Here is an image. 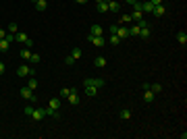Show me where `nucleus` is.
<instances>
[{"instance_id": "f257e3e1", "label": "nucleus", "mask_w": 187, "mask_h": 139, "mask_svg": "<svg viewBox=\"0 0 187 139\" xmlns=\"http://www.w3.org/2000/svg\"><path fill=\"white\" fill-rule=\"evenodd\" d=\"M17 77H23V79L35 77V67H31V64H19L17 67Z\"/></svg>"}, {"instance_id": "f03ea898", "label": "nucleus", "mask_w": 187, "mask_h": 139, "mask_svg": "<svg viewBox=\"0 0 187 139\" xmlns=\"http://www.w3.org/2000/svg\"><path fill=\"white\" fill-rule=\"evenodd\" d=\"M15 40H17V42H21L25 48H33V40H31L27 33H19V31H17V33H15Z\"/></svg>"}, {"instance_id": "7ed1b4c3", "label": "nucleus", "mask_w": 187, "mask_h": 139, "mask_svg": "<svg viewBox=\"0 0 187 139\" xmlns=\"http://www.w3.org/2000/svg\"><path fill=\"white\" fill-rule=\"evenodd\" d=\"M104 83H106V81H104V79H98V77L83 79V85H91V87H98V89H100V87H104Z\"/></svg>"}, {"instance_id": "20e7f679", "label": "nucleus", "mask_w": 187, "mask_h": 139, "mask_svg": "<svg viewBox=\"0 0 187 139\" xmlns=\"http://www.w3.org/2000/svg\"><path fill=\"white\" fill-rule=\"evenodd\" d=\"M21 98H25V100H31V102H38V98H35V91L33 89H29L27 85H25V87H21Z\"/></svg>"}, {"instance_id": "39448f33", "label": "nucleus", "mask_w": 187, "mask_h": 139, "mask_svg": "<svg viewBox=\"0 0 187 139\" xmlns=\"http://www.w3.org/2000/svg\"><path fill=\"white\" fill-rule=\"evenodd\" d=\"M87 40H90V42L94 44L96 48H102L104 44H106V40H104L102 35H90V33H87Z\"/></svg>"}, {"instance_id": "423d86ee", "label": "nucleus", "mask_w": 187, "mask_h": 139, "mask_svg": "<svg viewBox=\"0 0 187 139\" xmlns=\"http://www.w3.org/2000/svg\"><path fill=\"white\" fill-rule=\"evenodd\" d=\"M44 114H46V116H52V118H58L60 116V110H58V108H52V106H46V108H44Z\"/></svg>"}, {"instance_id": "0eeeda50", "label": "nucleus", "mask_w": 187, "mask_h": 139, "mask_svg": "<svg viewBox=\"0 0 187 139\" xmlns=\"http://www.w3.org/2000/svg\"><path fill=\"white\" fill-rule=\"evenodd\" d=\"M152 11H154V4L148 0V2H141V13L145 15V17H150L152 15Z\"/></svg>"}, {"instance_id": "6e6552de", "label": "nucleus", "mask_w": 187, "mask_h": 139, "mask_svg": "<svg viewBox=\"0 0 187 139\" xmlns=\"http://www.w3.org/2000/svg\"><path fill=\"white\" fill-rule=\"evenodd\" d=\"M31 2H33V7H35V11H46V8H48V2H46V0H31Z\"/></svg>"}, {"instance_id": "1a4fd4ad", "label": "nucleus", "mask_w": 187, "mask_h": 139, "mask_svg": "<svg viewBox=\"0 0 187 139\" xmlns=\"http://www.w3.org/2000/svg\"><path fill=\"white\" fill-rule=\"evenodd\" d=\"M83 91H85V96H90V98L98 96V87H91V85H83Z\"/></svg>"}, {"instance_id": "9d476101", "label": "nucleus", "mask_w": 187, "mask_h": 139, "mask_svg": "<svg viewBox=\"0 0 187 139\" xmlns=\"http://www.w3.org/2000/svg\"><path fill=\"white\" fill-rule=\"evenodd\" d=\"M102 25H100V23H94V25H91L90 27V35H102Z\"/></svg>"}, {"instance_id": "9b49d317", "label": "nucleus", "mask_w": 187, "mask_h": 139, "mask_svg": "<svg viewBox=\"0 0 187 139\" xmlns=\"http://www.w3.org/2000/svg\"><path fill=\"white\" fill-rule=\"evenodd\" d=\"M44 116H46V114H44V108H33V112H31V118H33V120H42Z\"/></svg>"}, {"instance_id": "f8f14e48", "label": "nucleus", "mask_w": 187, "mask_h": 139, "mask_svg": "<svg viewBox=\"0 0 187 139\" xmlns=\"http://www.w3.org/2000/svg\"><path fill=\"white\" fill-rule=\"evenodd\" d=\"M108 4V13H118L121 11V4H118L117 0H110V2H106Z\"/></svg>"}, {"instance_id": "ddd939ff", "label": "nucleus", "mask_w": 187, "mask_h": 139, "mask_svg": "<svg viewBox=\"0 0 187 139\" xmlns=\"http://www.w3.org/2000/svg\"><path fill=\"white\" fill-rule=\"evenodd\" d=\"M67 102H69V104H73V106H77L79 102H81V100H79V93H77V89L73 91V93H71L69 98H67Z\"/></svg>"}, {"instance_id": "4468645a", "label": "nucleus", "mask_w": 187, "mask_h": 139, "mask_svg": "<svg viewBox=\"0 0 187 139\" xmlns=\"http://www.w3.org/2000/svg\"><path fill=\"white\" fill-rule=\"evenodd\" d=\"M154 98H156V93H154L152 89H144V100L150 104V102H154Z\"/></svg>"}, {"instance_id": "2eb2a0df", "label": "nucleus", "mask_w": 187, "mask_h": 139, "mask_svg": "<svg viewBox=\"0 0 187 139\" xmlns=\"http://www.w3.org/2000/svg\"><path fill=\"white\" fill-rule=\"evenodd\" d=\"M164 13H166L164 4H158V7H154V11H152V15H154V17H162Z\"/></svg>"}, {"instance_id": "dca6fc26", "label": "nucleus", "mask_w": 187, "mask_h": 139, "mask_svg": "<svg viewBox=\"0 0 187 139\" xmlns=\"http://www.w3.org/2000/svg\"><path fill=\"white\" fill-rule=\"evenodd\" d=\"M139 29H141V27H139L137 23H131V27H129V37H131V35H133V37H137V35H139Z\"/></svg>"}, {"instance_id": "f3484780", "label": "nucleus", "mask_w": 187, "mask_h": 139, "mask_svg": "<svg viewBox=\"0 0 187 139\" xmlns=\"http://www.w3.org/2000/svg\"><path fill=\"white\" fill-rule=\"evenodd\" d=\"M8 48H11V42H8L7 37H2L0 40V52H8Z\"/></svg>"}, {"instance_id": "a211bd4d", "label": "nucleus", "mask_w": 187, "mask_h": 139, "mask_svg": "<svg viewBox=\"0 0 187 139\" xmlns=\"http://www.w3.org/2000/svg\"><path fill=\"white\" fill-rule=\"evenodd\" d=\"M177 42H179L181 46H185L187 44V33L185 31H179V33H177Z\"/></svg>"}, {"instance_id": "6ab92c4d", "label": "nucleus", "mask_w": 187, "mask_h": 139, "mask_svg": "<svg viewBox=\"0 0 187 139\" xmlns=\"http://www.w3.org/2000/svg\"><path fill=\"white\" fill-rule=\"evenodd\" d=\"M94 64H96L98 69H102V67H106V58H104V56H96V60H94Z\"/></svg>"}, {"instance_id": "aec40b11", "label": "nucleus", "mask_w": 187, "mask_h": 139, "mask_svg": "<svg viewBox=\"0 0 187 139\" xmlns=\"http://www.w3.org/2000/svg\"><path fill=\"white\" fill-rule=\"evenodd\" d=\"M144 17H145V15L141 13V11H133V15H131V21H133V23H137L139 19H144Z\"/></svg>"}, {"instance_id": "412c9836", "label": "nucleus", "mask_w": 187, "mask_h": 139, "mask_svg": "<svg viewBox=\"0 0 187 139\" xmlns=\"http://www.w3.org/2000/svg\"><path fill=\"white\" fill-rule=\"evenodd\" d=\"M19 56L23 58V60H29V58H31V50H29V48H23L19 52Z\"/></svg>"}, {"instance_id": "4be33fe9", "label": "nucleus", "mask_w": 187, "mask_h": 139, "mask_svg": "<svg viewBox=\"0 0 187 139\" xmlns=\"http://www.w3.org/2000/svg\"><path fill=\"white\" fill-rule=\"evenodd\" d=\"M118 116L123 118V120H129V118H131L133 114H131V110H129V108H123V110H121V114H118Z\"/></svg>"}, {"instance_id": "5701e85b", "label": "nucleus", "mask_w": 187, "mask_h": 139, "mask_svg": "<svg viewBox=\"0 0 187 139\" xmlns=\"http://www.w3.org/2000/svg\"><path fill=\"white\" fill-rule=\"evenodd\" d=\"M73 91H75V87H62L60 89V98H69Z\"/></svg>"}, {"instance_id": "b1692460", "label": "nucleus", "mask_w": 187, "mask_h": 139, "mask_svg": "<svg viewBox=\"0 0 187 139\" xmlns=\"http://www.w3.org/2000/svg\"><path fill=\"white\" fill-rule=\"evenodd\" d=\"M139 37H144V40H150V27H141V29H139Z\"/></svg>"}, {"instance_id": "393cba45", "label": "nucleus", "mask_w": 187, "mask_h": 139, "mask_svg": "<svg viewBox=\"0 0 187 139\" xmlns=\"http://www.w3.org/2000/svg\"><path fill=\"white\" fill-rule=\"evenodd\" d=\"M29 63H31V64H40V63H42V56H40V54H35V52H31V58H29Z\"/></svg>"}, {"instance_id": "a878e982", "label": "nucleus", "mask_w": 187, "mask_h": 139, "mask_svg": "<svg viewBox=\"0 0 187 139\" xmlns=\"http://www.w3.org/2000/svg\"><path fill=\"white\" fill-rule=\"evenodd\" d=\"M27 87L35 91V87H38V81H35V77H27Z\"/></svg>"}, {"instance_id": "bb28decb", "label": "nucleus", "mask_w": 187, "mask_h": 139, "mask_svg": "<svg viewBox=\"0 0 187 139\" xmlns=\"http://www.w3.org/2000/svg\"><path fill=\"white\" fill-rule=\"evenodd\" d=\"M131 21V15H121V25H129Z\"/></svg>"}, {"instance_id": "cd10ccee", "label": "nucleus", "mask_w": 187, "mask_h": 139, "mask_svg": "<svg viewBox=\"0 0 187 139\" xmlns=\"http://www.w3.org/2000/svg\"><path fill=\"white\" fill-rule=\"evenodd\" d=\"M150 89H152L154 93H160V91H162V85L160 83H150Z\"/></svg>"}, {"instance_id": "c85d7f7f", "label": "nucleus", "mask_w": 187, "mask_h": 139, "mask_svg": "<svg viewBox=\"0 0 187 139\" xmlns=\"http://www.w3.org/2000/svg\"><path fill=\"white\" fill-rule=\"evenodd\" d=\"M48 106H52V108H60V98H52Z\"/></svg>"}, {"instance_id": "c756f323", "label": "nucleus", "mask_w": 187, "mask_h": 139, "mask_svg": "<svg viewBox=\"0 0 187 139\" xmlns=\"http://www.w3.org/2000/svg\"><path fill=\"white\" fill-rule=\"evenodd\" d=\"M71 56H73L75 60H77V58H81V48H73V50H71Z\"/></svg>"}, {"instance_id": "7c9ffc66", "label": "nucleus", "mask_w": 187, "mask_h": 139, "mask_svg": "<svg viewBox=\"0 0 187 139\" xmlns=\"http://www.w3.org/2000/svg\"><path fill=\"white\" fill-rule=\"evenodd\" d=\"M98 11L100 13H108V4L106 2H98Z\"/></svg>"}, {"instance_id": "2f4dec72", "label": "nucleus", "mask_w": 187, "mask_h": 139, "mask_svg": "<svg viewBox=\"0 0 187 139\" xmlns=\"http://www.w3.org/2000/svg\"><path fill=\"white\" fill-rule=\"evenodd\" d=\"M110 44H114V46H118V44H121V37H118V35H114V33H112V35H110Z\"/></svg>"}, {"instance_id": "473e14b6", "label": "nucleus", "mask_w": 187, "mask_h": 139, "mask_svg": "<svg viewBox=\"0 0 187 139\" xmlns=\"http://www.w3.org/2000/svg\"><path fill=\"white\" fill-rule=\"evenodd\" d=\"M19 29H17V23H8V33H17Z\"/></svg>"}, {"instance_id": "72a5a7b5", "label": "nucleus", "mask_w": 187, "mask_h": 139, "mask_svg": "<svg viewBox=\"0 0 187 139\" xmlns=\"http://www.w3.org/2000/svg\"><path fill=\"white\" fill-rule=\"evenodd\" d=\"M65 63H67V64H69V67H71V64H75V58H73V56H67V58H65Z\"/></svg>"}, {"instance_id": "f704fd0d", "label": "nucleus", "mask_w": 187, "mask_h": 139, "mask_svg": "<svg viewBox=\"0 0 187 139\" xmlns=\"http://www.w3.org/2000/svg\"><path fill=\"white\" fill-rule=\"evenodd\" d=\"M33 108H35V106H25V114H27V116H31V112H33Z\"/></svg>"}, {"instance_id": "c9c22d12", "label": "nucleus", "mask_w": 187, "mask_h": 139, "mask_svg": "<svg viewBox=\"0 0 187 139\" xmlns=\"http://www.w3.org/2000/svg\"><path fill=\"white\" fill-rule=\"evenodd\" d=\"M7 40H8L11 44H13V42H15V33H7Z\"/></svg>"}, {"instance_id": "e433bc0d", "label": "nucleus", "mask_w": 187, "mask_h": 139, "mask_svg": "<svg viewBox=\"0 0 187 139\" xmlns=\"http://www.w3.org/2000/svg\"><path fill=\"white\" fill-rule=\"evenodd\" d=\"M4 71H7V67H4V63H0V75H4Z\"/></svg>"}, {"instance_id": "4c0bfd02", "label": "nucleus", "mask_w": 187, "mask_h": 139, "mask_svg": "<svg viewBox=\"0 0 187 139\" xmlns=\"http://www.w3.org/2000/svg\"><path fill=\"white\" fill-rule=\"evenodd\" d=\"M150 2H152L154 7H158V4H162V0H150Z\"/></svg>"}, {"instance_id": "58836bf2", "label": "nucleus", "mask_w": 187, "mask_h": 139, "mask_svg": "<svg viewBox=\"0 0 187 139\" xmlns=\"http://www.w3.org/2000/svg\"><path fill=\"white\" fill-rule=\"evenodd\" d=\"M2 37H7V31H4V29H0V40H2Z\"/></svg>"}, {"instance_id": "ea45409f", "label": "nucleus", "mask_w": 187, "mask_h": 139, "mask_svg": "<svg viewBox=\"0 0 187 139\" xmlns=\"http://www.w3.org/2000/svg\"><path fill=\"white\" fill-rule=\"evenodd\" d=\"M77 4H85V2H87V0H75Z\"/></svg>"}, {"instance_id": "a19ab883", "label": "nucleus", "mask_w": 187, "mask_h": 139, "mask_svg": "<svg viewBox=\"0 0 187 139\" xmlns=\"http://www.w3.org/2000/svg\"><path fill=\"white\" fill-rule=\"evenodd\" d=\"M125 2H127V4H133V2H135V0H125Z\"/></svg>"}, {"instance_id": "79ce46f5", "label": "nucleus", "mask_w": 187, "mask_h": 139, "mask_svg": "<svg viewBox=\"0 0 187 139\" xmlns=\"http://www.w3.org/2000/svg\"><path fill=\"white\" fill-rule=\"evenodd\" d=\"M96 2H104V0H96Z\"/></svg>"}, {"instance_id": "37998d69", "label": "nucleus", "mask_w": 187, "mask_h": 139, "mask_svg": "<svg viewBox=\"0 0 187 139\" xmlns=\"http://www.w3.org/2000/svg\"><path fill=\"white\" fill-rule=\"evenodd\" d=\"M104 2H110V0H104Z\"/></svg>"}]
</instances>
